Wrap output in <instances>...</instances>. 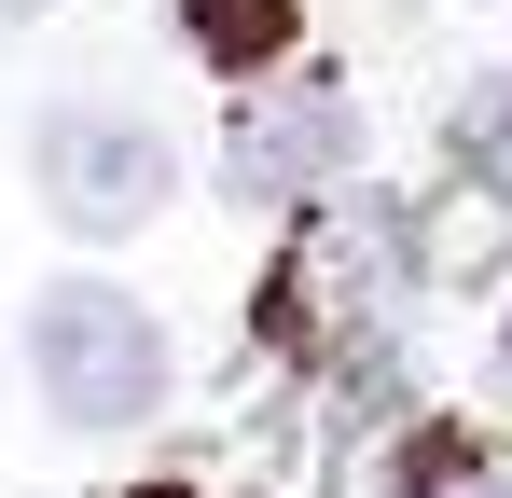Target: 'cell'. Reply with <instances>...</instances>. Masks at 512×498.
I'll return each instance as SVG.
<instances>
[{"mask_svg":"<svg viewBox=\"0 0 512 498\" xmlns=\"http://www.w3.org/2000/svg\"><path fill=\"white\" fill-rule=\"evenodd\" d=\"M360 498H374V485H360Z\"/></svg>","mask_w":512,"mask_h":498,"instance_id":"30bf717a","label":"cell"},{"mask_svg":"<svg viewBox=\"0 0 512 498\" xmlns=\"http://www.w3.org/2000/svg\"><path fill=\"white\" fill-rule=\"evenodd\" d=\"M28 374H42V415L56 429H139V415L167 402V332L111 277H56L28 305Z\"/></svg>","mask_w":512,"mask_h":498,"instance_id":"7a4b0ae2","label":"cell"},{"mask_svg":"<svg viewBox=\"0 0 512 498\" xmlns=\"http://www.w3.org/2000/svg\"><path fill=\"white\" fill-rule=\"evenodd\" d=\"M443 498H512V471H471V485H443Z\"/></svg>","mask_w":512,"mask_h":498,"instance_id":"52a82bcc","label":"cell"},{"mask_svg":"<svg viewBox=\"0 0 512 498\" xmlns=\"http://www.w3.org/2000/svg\"><path fill=\"white\" fill-rule=\"evenodd\" d=\"M346 166H360V97L346 83H263L222 125V194L236 208H319Z\"/></svg>","mask_w":512,"mask_h":498,"instance_id":"277c9868","label":"cell"},{"mask_svg":"<svg viewBox=\"0 0 512 498\" xmlns=\"http://www.w3.org/2000/svg\"><path fill=\"white\" fill-rule=\"evenodd\" d=\"M28 14H56V0H0V28H28Z\"/></svg>","mask_w":512,"mask_h":498,"instance_id":"ba28073f","label":"cell"},{"mask_svg":"<svg viewBox=\"0 0 512 498\" xmlns=\"http://www.w3.org/2000/svg\"><path fill=\"white\" fill-rule=\"evenodd\" d=\"M139 498H194V485H139Z\"/></svg>","mask_w":512,"mask_h":498,"instance_id":"9c48e42d","label":"cell"},{"mask_svg":"<svg viewBox=\"0 0 512 498\" xmlns=\"http://www.w3.org/2000/svg\"><path fill=\"white\" fill-rule=\"evenodd\" d=\"M429 277V236L416 208H388V194H319L305 208V236L277 249V291H263V346H291V360H360V346H388L402 319V291Z\"/></svg>","mask_w":512,"mask_h":498,"instance_id":"6da1fadb","label":"cell"},{"mask_svg":"<svg viewBox=\"0 0 512 498\" xmlns=\"http://www.w3.org/2000/svg\"><path fill=\"white\" fill-rule=\"evenodd\" d=\"M28 180H42V208H56L84 249H111V236H139V222L180 194V153H167V125H153V111L56 97V111H42V139H28Z\"/></svg>","mask_w":512,"mask_h":498,"instance_id":"3957f363","label":"cell"},{"mask_svg":"<svg viewBox=\"0 0 512 498\" xmlns=\"http://www.w3.org/2000/svg\"><path fill=\"white\" fill-rule=\"evenodd\" d=\"M180 42H194L222 83H263V70H291L305 14H291V0H180Z\"/></svg>","mask_w":512,"mask_h":498,"instance_id":"5b68a950","label":"cell"},{"mask_svg":"<svg viewBox=\"0 0 512 498\" xmlns=\"http://www.w3.org/2000/svg\"><path fill=\"white\" fill-rule=\"evenodd\" d=\"M443 153H457V180H485V194H512V70H485L457 111H443Z\"/></svg>","mask_w":512,"mask_h":498,"instance_id":"8992f818","label":"cell"}]
</instances>
